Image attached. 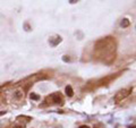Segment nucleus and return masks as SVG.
<instances>
[{"instance_id":"423d86ee","label":"nucleus","mask_w":136,"mask_h":128,"mask_svg":"<svg viewBox=\"0 0 136 128\" xmlns=\"http://www.w3.org/2000/svg\"><path fill=\"white\" fill-rule=\"evenodd\" d=\"M60 42H61V38H60V36H57V38H56V41L50 43V44H51L52 47H56V45L58 44V43H60Z\"/></svg>"},{"instance_id":"20e7f679","label":"nucleus","mask_w":136,"mask_h":128,"mask_svg":"<svg viewBox=\"0 0 136 128\" xmlns=\"http://www.w3.org/2000/svg\"><path fill=\"white\" fill-rule=\"evenodd\" d=\"M120 25H122V27H127L129 25V20L127 18H125V19H122V23H120Z\"/></svg>"},{"instance_id":"7ed1b4c3","label":"nucleus","mask_w":136,"mask_h":128,"mask_svg":"<svg viewBox=\"0 0 136 128\" xmlns=\"http://www.w3.org/2000/svg\"><path fill=\"white\" fill-rule=\"evenodd\" d=\"M52 99H53V102H55V103H61V102H63L61 98H60L58 94H53L52 95Z\"/></svg>"},{"instance_id":"1a4fd4ad","label":"nucleus","mask_w":136,"mask_h":128,"mask_svg":"<svg viewBox=\"0 0 136 128\" xmlns=\"http://www.w3.org/2000/svg\"><path fill=\"white\" fill-rule=\"evenodd\" d=\"M15 128H23V127H22V126H16Z\"/></svg>"},{"instance_id":"f03ea898","label":"nucleus","mask_w":136,"mask_h":128,"mask_svg":"<svg viewBox=\"0 0 136 128\" xmlns=\"http://www.w3.org/2000/svg\"><path fill=\"white\" fill-rule=\"evenodd\" d=\"M66 94L68 95V96H73L74 95V91H73V88H72V86H70V85H68V86H66Z\"/></svg>"},{"instance_id":"0eeeda50","label":"nucleus","mask_w":136,"mask_h":128,"mask_svg":"<svg viewBox=\"0 0 136 128\" xmlns=\"http://www.w3.org/2000/svg\"><path fill=\"white\" fill-rule=\"evenodd\" d=\"M63 60L65 61V62H68V61H70V58H69V57H68V56H64Z\"/></svg>"},{"instance_id":"9d476101","label":"nucleus","mask_w":136,"mask_h":128,"mask_svg":"<svg viewBox=\"0 0 136 128\" xmlns=\"http://www.w3.org/2000/svg\"><path fill=\"white\" fill-rule=\"evenodd\" d=\"M4 113H5L4 111H2V112H0V116H1V115H4Z\"/></svg>"},{"instance_id":"39448f33","label":"nucleus","mask_w":136,"mask_h":128,"mask_svg":"<svg viewBox=\"0 0 136 128\" xmlns=\"http://www.w3.org/2000/svg\"><path fill=\"white\" fill-rule=\"evenodd\" d=\"M29 98L32 99V100H35V101H39V100H40V96L37 94H35V93H31V94H29Z\"/></svg>"},{"instance_id":"6e6552de","label":"nucleus","mask_w":136,"mask_h":128,"mask_svg":"<svg viewBox=\"0 0 136 128\" xmlns=\"http://www.w3.org/2000/svg\"><path fill=\"white\" fill-rule=\"evenodd\" d=\"M78 128H90L88 126H86V125H83V126H79Z\"/></svg>"},{"instance_id":"f257e3e1","label":"nucleus","mask_w":136,"mask_h":128,"mask_svg":"<svg viewBox=\"0 0 136 128\" xmlns=\"http://www.w3.org/2000/svg\"><path fill=\"white\" fill-rule=\"evenodd\" d=\"M128 92H129V91H126V90L120 91V92H119V93H118V94L116 95V98H115V100H116V101H120L122 99L126 98V96H127V95L129 94Z\"/></svg>"}]
</instances>
